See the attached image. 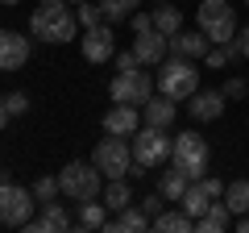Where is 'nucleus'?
<instances>
[{"label": "nucleus", "instance_id": "nucleus-1", "mask_svg": "<svg viewBox=\"0 0 249 233\" xmlns=\"http://www.w3.org/2000/svg\"><path fill=\"white\" fill-rule=\"evenodd\" d=\"M29 34L42 38V42H71L75 38V13L62 4V0H50V4H42V9H34V17H29Z\"/></svg>", "mask_w": 249, "mask_h": 233}, {"label": "nucleus", "instance_id": "nucleus-2", "mask_svg": "<svg viewBox=\"0 0 249 233\" xmlns=\"http://www.w3.org/2000/svg\"><path fill=\"white\" fill-rule=\"evenodd\" d=\"M158 92L170 100H191L199 92V71H196V58H162V71H158Z\"/></svg>", "mask_w": 249, "mask_h": 233}, {"label": "nucleus", "instance_id": "nucleus-3", "mask_svg": "<svg viewBox=\"0 0 249 233\" xmlns=\"http://www.w3.org/2000/svg\"><path fill=\"white\" fill-rule=\"evenodd\" d=\"M100 183H104V175H100L96 162H67V167L58 171L62 196L75 200V204H83V200H100Z\"/></svg>", "mask_w": 249, "mask_h": 233}, {"label": "nucleus", "instance_id": "nucleus-4", "mask_svg": "<svg viewBox=\"0 0 249 233\" xmlns=\"http://www.w3.org/2000/svg\"><path fill=\"white\" fill-rule=\"evenodd\" d=\"M170 150H175V137H170L166 129H158V125H142L133 134V162L142 171L170 162Z\"/></svg>", "mask_w": 249, "mask_h": 233}, {"label": "nucleus", "instance_id": "nucleus-5", "mask_svg": "<svg viewBox=\"0 0 249 233\" xmlns=\"http://www.w3.org/2000/svg\"><path fill=\"white\" fill-rule=\"evenodd\" d=\"M196 17H199V29L208 34L212 46H224V42L237 38V13H232L229 0H204Z\"/></svg>", "mask_w": 249, "mask_h": 233}, {"label": "nucleus", "instance_id": "nucleus-6", "mask_svg": "<svg viewBox=\"0 0 249 233\" xmlns=\"http://www.w3.org/2000/svg\"><path fill=\"white\" fill-rule=\"evenodd\" d=\"M91 162L100 167V175H104V179H124V175L137 167V162H133V146L124 142V137H116V134H108L104 142L96 146Z\"/></svg>", "mask_w": 249, "mask_h": 233}, {"label": "nucleus", "instance_id": "nucleus-7", "mask_svg": "<svg viewBox=\"0 0 249 233\" xmlns=\"http://www.w3.org/2000/svg\"><path fill=\"white\" fill-rule=\"evenodd\" d=\"M175 167L183 171L187 179H204L208 175V142L196 134V129H187V134H175V150H170Z\"/></svg>", "mask_w": 249, "mask_h": 233}, {"label": "nucleus", "instance_id": "nucleus-8", "mask_svg": "<svg viewBox=\"0 0 249 233\" xmlns=\"http://www.w3.org/2000/svg\"><path fill=\"white\" fill-rule=\"evenodd\" d=\"M34 188H21V183H0V225L9 229H25V221L34 216Z\"/></svg>", "mask_w": 249, "mask_h": 233}, {"label": "nucleus", "instance_id": "nucleus-9", "mask_svg": "<svg viewBox=\"0 0 249 233\" xmlns=\"http://www.w3.org/2000/svg\"><path fill=\"white\" fill-rule=\"evenodd\" d=\"M154 92V79L137 67V71H116V79L108 83V96L112 104H145Z\"/></svg>", "mask_w": 249, "mask_h": 233}, {"label": "nucleus", "instance_id": "nucleus-10", "mask_svg": "<svg viewBox=\"0 0 249 233\" xmlns=\"http://www.w3.org/2000/svg\"><path fill=\"white\" fill-rule=\"evenodd\" d=\"M79 46H83V58H88V63H108V58H116V38H112V29H108V25L83 29Z\"/></svg>", "mask_w": 249, "mask_h": 233}, {"label": "nucleus", "instance_id": "nucleus-11", "mask_svg": "<svg viewBox=\"0 0 249 233\" xmlns=\"http://www.w3.org/2000/svg\"><path fill=\"white\" fill-rule=\"evenodd\" d=\"M71 225H75V221H71V213H67V204H54V200H46L42 213L25 221V229H29V233H67Z\"/></svg>", "mask_w": 249, "mask_h": 233}, {"label": "nucleus", "instance_id": "nucleus-12", "mask_svg": "<svg viewBox=\"0 0 249 233\" xmlns=\"http://www.w3.org/2000/svg\"><path fill=\"white\" fill-rule=\"evenodd\" d=\"M29 63V38L17 29H0V71H17Z\"/></svg>", "mask_w": 249, "mask_h": 233}, {"label": "nucleus", "instance_id": "nucleus-13", "mask_svg": "<svg viewBox=\"0 0 249 233\" xmlns=\"http://www.w3.org/2000/svg\"><path fill=\"white\" fill-rule=\"evenodd\" d=\"M133 54H137V63H142V67H162V58L170 54V38L158 34V29H145V34H137Z\"/></svg>", "mask_w": 249, "mask_h": 233}, {"label": "nucleus", "instance_id": "nucleus-14", "mask_svg": "<svg viewBox=\"0 0 249 233\" xmlns=\"http://www.w3.org/2000/svg\"><path fill=\"white\" fill-rule=\"evenodd\" d=\"M142 129V113L137 104H112L104 113V134H116V137H133Z\"/></svg>", "mask_w": 249, "mask_h": 233}, {"label": "nucleus", "instance_id": "nucleus-15", "mask_svg": "<svg viewBox=\"0 0 249 233\" xmlns=\"http://www.w3.org/2000/svg\"><path fill=\"white\" fill-rule=\"evenodd\" d=\"M175 108H178V100H170V96L158 92V96H150L142 104V121L145 125H158V129H170L175 125Z\"/></svg>", "mask_w": 249, "mask_h": 233}, {"label": "nucleus", "instance_id": "nucleus-16", "mask_svg": "<svg viewBox=\"0 0 249 233\" xmlns=\"http://www.w3.org/2000/svg\"><path fill=\"white\" fill-rule=\"evenodd\" d=\"M208 34L199 29V34H191V29H178L175 38H170V54H178V58H204L208 54Z\"/></svg>", "mask_w": 249, "mask_h": 233}, {"label": "nucleus", "instance_id": "nucleus-17", "mask_svg": "<svg viewBox=\"0 0 249 233\" xmlns=\"http://www.w3.org/2000/svg\"><path fill=\"white\" fill-rule=\"evenodd\" d=\"M224 104H229L224 88L220 92H196V96H191V116H196V121H216V116L224 113Z\"/></svg>", "mask_w": 249, "mask_h": 233}, {"label": "nucleus", "instance_id": "nucleus-18", "mask_svg": "<svg viewBox=\"0 0 249 233\" xmlns=\"http://www.w3.org/2000/svg\"><path fill=\"white\" fill-rule=\"evenodd\" d=\"M229 225H232V213H229V204H224V200H212V204L204 208V216L196 221V229H199V233H224Z\"/></svg>", "mask_w": 249, "mask_h": 233}, {"label": "nucleus", "instance_id": "nucleus-19", "mask_svg": "<svg viewBox=\"0 0 249 233\" xmlns=\"http://www.w3.org/2000/svg\"><path fill=\"white\" fill-rule=\"evenodd\" d=\"M150 213H145V208H137V204H129V208H121V213H116V221L108 225V229L112 233H142V229H150Z\"/></svg>", "mask_w": 249, "mask_h": 233}, {"label": "nucleus", "instance_id": "nucleus-20", "mask_svg": "<svg viewBox=\"0 0 249 233\" xmlns=\"http://www.w3.org/2000/svg\"><path fill=\"white\" fill-rule=\"evenodd\" d=\"M212 200H216V196H212V192L204 188V179H191V188L183 192V200H178V208H183V213H191V216L199 221V216H204V208L212 204Z\"/></svg>", "mask_w": 249, "mask_h": 233}, {"label": "nucleus", "instance_id": "nucleus-21", "mask_svg": "<svg viewBox=\"0 0 249 233\" xmlns=\"http://www.w3.org/2000/svg\"><path fill=\"white\" fill-rule=\"evenodd\" d=\"M154 229H162V233H191L196 229V216L183 213V208H170V213L154 216Z\"/></svg>", "mask_w": 249, "mask_h": 233}, {"label": "nucleus", "instance_id": "nucleus-22", "mask_svg": "<svg viewBox=\"0 0 249 233\" xmlns=\"http://www.w3.org/2000/svg\"><path fill=\"white\" fill-rule=\"evenodd\" d=\"M224 204H229V213L232 216H245L249 213V179H232V183H224Z\"/></svg>", "mask_w": 249, "mask_h": 233}, {"label": "nucleus", "instance_id": "nucleus-23", "mask_svg": "<svg viewBox=\"0 0 249 233\" xmlns=\"http://www.w3.org/2000/svg\"><path fill=\"white\" fill-rule=\"evenodd\" d=\"M108 225V204L104 200H83L79 204V229H104Z\"/></svg>", "mask_w": 249, "mask_h": 233}, {"label": "nucleus", "instance_id": "nucleus-24", "mask_svg": "<svg viewBox=\"0 0 249 233\" xmlns=\"http://www.w3.org/2000/svg\"><path fill=\"white\" fill-rule=\"evenodd\" d=\"M187 188H191V179H187V175H183V171H178V167H170L166 175H162V183H158V192H162V196L170 200V204H178Z\"/></svg>", "mask_w": 249, "mask_h": 233}, {"label": "nucleus", "instance_id": "nucleus-25", "mask_svg": "<svg viewBox=\"0 0 249 233\" xmlns=\"http://www.w3.org/2000/svg\"><path fill=\"white\" fill-rule=\"evenodd\" d=\"M154 29L166 34V38H175L178 29H183V13H178L175 4H158V9H154Z\"/></svg>", "mask_w": 249, "mask_h": 233}, {"label": "nucleus", "instance_id": "nucleus-26", "mask_svg": "<svg viewBox=\"0 0 249 233\" xmlns=\"http://www.w3.org/2000/svg\"><path fill=\"white\" fill-rule=\"evenodd\" d=\"M104 204H108V213H121V208H129V204H133V188H129L124 179H108Z\"/></svg>", "mask_w": 249, "mask_h": 233}, {"label": "nucleus", "instance_id": "nucleus-27", "mask_svg": "<svg viewBox=\"0 0 249 233\" xmlns=\"http://www.w3.org/2000/svg\"><path fill=\"white\" fill-rule=\"evenodd\" d=\"M137 4H142V0H100V9H104V21H124V17H133Z\"/></svg>", "mask_w": 249, "mask_h": 233}, {"label": "nucleus", "instance_id": "nucleus-28", "mask_svg": "<svg viewBox=\"0 0 249 233\" xmlns=\"http://www.w3.org/2000/svg\"><path fill=\"white\" fill-rule=\"evenodd\" d=\"M58 175H54V179H50V175H37V179H34V196L37 200H42V204H46V200H54V196H58Z\"/></svg>", "mask_w": 249, "mask_h": 233}, {"label": "nucleus", "instance_id": "nucleus-29", "mask_svg": "<svg viewBox=\"0 0 249 233\" xmlns=\"http://www.w3.org/2000/svg\"><path fill=\"white\" fill-rule=\"evenodd\" d=\"M79 25H83V29H91V25H104V9H100V4H88V0H83V4H79Z\"/></svg>", "mask_w": 249, "mask_h": 233}, {"label": "nucleus", "instance_id": "nucleus-30", "mask_svg": "<svg viewBox=\"0 0 249 233\" xmlns=\"http://www.w3.org/2000/svg\"><path fill=\"white\" fill-rule=\"evenodd\" d=\"M4 108H9V116H21L29 108V96L25 92H9V96H4Z\"/></svg>", "mask_w": 249, "mask_h": 233}, {"label": "nucleus", "instance_id": "nucleus-31", "mask_svg": "<svg viewBox=\"0 0 249 233\" xmlns=\"http://www.w3.org/2000/svg\"><path fill=\"white\" fill-rule=\"evenodd\" d=\"M137 67H142V63H137V54H133V50L116 54V71H137Z\"/></svg>", "mask_w": 249, "mask_h": 233}, {"label": "nucleus", "instance_id": "nucleus-32", "mask_svg": "<svg viewBox=\"0 0 249 233\" xmlns=\"http://www.w3.org/2000/svg\"><path fill=\"white\" fill-rule=\"evenodd\" d=\"M232 46H237V58H249V25L232 38Z\"/></svg>", "mask_w": 249, "mask_h": 233}, {"label": "nucleus", "instance_id": "nucleus-33", "mask_svg": "<svg viewBox=\"0 0 249 233\" xmlns=\"http://www.w3.org/2000/svg\"><path fill=\"white\" fill-rule=\"evenodd\" d=\"M224 96H229V100H241V96H245V79H229V83H224Z\"/></svg>", "mask_w": 249, "mask_h": 233}, {"label": "nucleus", "instance_id": "nucleus-34", "mask_svg": "<svg viewBox=\"0 0 249 233\" xmlns=\"http://www.w3.org/2000/svg\"><path fill=\"white\" fill-rule=\"evenodd\" d=\"M129 21H133V29H137V34H145V29H154V13H150V17H145V13H133Z\"/></svg>", "mask_w": 249, "mask_h": 233}, {"label": "nucleus", "instance_id": "nucleus-35", "mask_svg": "<svg viewBox=\"0 0 249 233\" xmlns=\"http://www.w3.org/2000/svg\"><path fill=\"white\" fill-rule=\"evenodd\" d=\"M162 200H166V196H162V192H158V196H145V200H142V208H145V213H150V216H158Z\"/></svg>", "mask_w": 249, "mask_h": 233}, {"label": "nucleus", "instance_id": "nucleus-36", "mask_svg": "<svg viewBox=\"0 0 249 233\" xmlns=\"http://www.w3.org/2000/svg\"><path fill=\"white\" fill-rule=\"evenodd\" d=\"M9 125V108H4V100H0V129Z\"/></svg>", "mask_w": 249, "mask_h": 233}, {"label": "nucleus", "instance_id": "nucleus-37", "mask_svg": "<svg viewBox=\"0 0 249 233\" xmlns=\"http://www.w3.org/2000/svg\"><path fill=\"white\" fill-rule=\"evenodd\" d=\"M237 229H241V233H249V213H245V216H237Z\"/></svg>", "mask_w": 249, "mask_h": 233}, {"label": "nucleus", "instance_id": "nucleus-38", "mask_svg": "<svg viewBox=\"0 0 249 233\" xmlns=\"http://www.w3.org/2000/svg\"><path fill=\"white\" fill-rule=\"evenodd\" d=\"M0 4H9V9H13V4H21V0H0Z\"/></svg>", "mask_w": 249, "mask_h": 233}, {"label": "nucleus", "instance_id": "nucleus-39", "mask_svg": "<svg viewBox=\"0 0 249 233\" xmlns=\"http://www.w3.org/2000/svg\"><path fill=\"white\" fill-rule=\"evenodd\" d=\"M0 183H9V175H4V171H0Z\"/></svg>", "mask_w": 249, "mask_h": 233}, {"label": "nucleus", "instance_id": "nucleus-40", "mask_svg": "<svg viewBox=\"0 0 249 233\" xmlns=\"http://www.w3.org/2000/svg\"><path fill=\"white\" fill-rule=\"evenodd\" d=\"M154 4H170V0H154Z\"/></svg>", "mask_w": 249, "mask_h": 233}, {"label": "nucleus", "instance_id": "nucleus-41", "mask_svg": "<svg viewBox=\"0 0 249 233\" xmlns=\"http://www.w3.org/2000/svg\"><path fill=\"white\" fill-rule=\"evenodd\" d=\"M37 4H50V0H37Z\"/></svg>", "mask_w": 249, "mask_h": 233}, {"label": "nucleus", "instance_id": "nucleus-42", "mask_svg": "<svg viewBox=\"0 0 249 233\" xmlns=\"http://www.w3.org/2000/svg\"><path fill=\"white\" fill-rule=\"evenodd\" d=\"M75 4H83V0H75Z\"/></svg>", "mask_w": 249, "mask_h": 233}, {"label": "nucleus", "instance_id": "nucleus-43", "mask_svg": "<svg viewBox=\"0 0 249 233\" xmlns=\"http://www.w3.org/2000/svg\"><path fill=\"white\" fill-rule=\"evenodd\" d=\"M245 4H249V0H245Z\"/></svg>", "mask_w": 249, "mask_h": 233}]
</instances>
